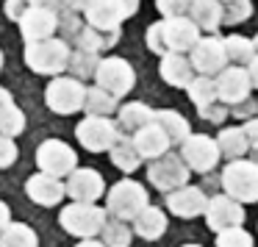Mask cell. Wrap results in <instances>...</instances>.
I'll use <instances>...</instances> for the list:
<instances>
[{"instance_id":"obj_8","label":"cell","mask_w":258,"mask_h":247,"mask_svg":"<svg viewBox=\"0 0 258 247\" xmlns=\"http://www.w3.org/2000/svg\"><path fill=\"white\" fill-rule=\"evenodd\" d=\"M36 164H39V172L53 175V178H67L78 167V153L61 139H45L36 147Z\"/></svg>"},{"instance_id":"obj_25","label":"cell","mask_w":258,"mask_h":247,"mask_svg":"<svg viewBox=\"0 0 258 247\" xmlns=\"http://www.w3.org/2000/svg\"><path fill=\"white\" fill-rule=\"evenodd\" d=\"M134 230H136V236H142V239L156 241V239H161L164 230H167V217H164L161 208L147 206V208H142V211L136 214Z\"/></svg>"},{"instance_id":"obj_17","label":"cell","mask_w":258,"mask_h":247,"mask_svg":"<svg viewBox=\"0 0 258 247\" xmlns=\"http://www.w3.org/2000/svg\"><path fill=\"white\" fill-rule=\"evenodd\" d=\"M20 23V34H23L25 45L28 42H42V39H50L56 36L58 31V17H56V9H39V6H28L25 14L17 20Z\"/></svg>"},{"instance_id":"obj_41","label":"cell","mask_w":258,"mask_h":247,"mask_svg":"<svg viewBox=\"0 0 258 247\" xmlns=\"http://www.w3.org/2000/svg\"><path fill=\"white\" fill-rule=\"evenodd\" d=\"M145 39H147V47H150L156 56H167V50H164V36H161V20L153 23V25H147Z\"/></svg>"},{"instance_id":"obj_40","label":"cell","mask_w":258,"mask_h":247,"mask_svg":"<svg viewBox=\"0 0 258 247\" xmlns=\"http://www.w3.org/2000/svg\"><path fill=\"white\" fill-rule=\"evenodd\" d=\"M197 111H200V117H203V119H208V122H219V125H222V119H228V117H230V108L225 106V103H219V100L208 103V106L197 108Z\"/></svg>"},{"instance_id":"obj_55","label":"cell","mask_w":258,"mask_h":247,"mask_svg":"<svg viewBox=\"0 0 258 247\" xmlns=\"http://www.w3.org/2000/svg\"><path fill=\"white\" fill-rule=\"evenodd\" d=\"M219 3H228V0H219Z\"/></svg>"},{"instance_id":"obj_2","label":"cell","mask_w":258,"mask_h":247,"mask_svg":"<svg viewBox=\"0 0 258 247\" xmlns=\"http://www.w3.org/2000/svg\"><path fill=\"white\" fill-rule=\"evenodd\" d=\"M108 214L106 208L95 206V203H70V206L61 208L58 214V222L67 233L78 236V239H95L103 230Z\"/></svg>"},{"instance_id":"obj_1","label":"cell","mask_w":258,"mask_h":247,"mask_svg":"<svg viewBox=\"0 0 258 247\" xmlns=\"http://www.w3.org/2000/svg\"><path fill=\"white\" fill-rule=\"evenodd\" d=\"M70 45L58 36L42 42H28L25 45V64L34 70L36 75H47V78H56V75L67 73L70 64Z\"/></svg>"},{"instance_id":"obj_16","label":"cell","mask_w":258,"mask_h":247,"mask_svg":"<svg viewBox=\"0 0 258 247\" xmlns=\"http://www.w3.org/2000/svg\"><path fill=\"white\" fill-rule=\"evenodd\" d=\"M67 195L73 197V203H95L106 195V180L97 169L89 167H75L67 175Z\"/></svg>"},{"instance_id":"obj_52","label":"cell","mask_w":258,"mask_h":247,"mask_svg":"<svg viewBox=\"0 0 258 247\" xmlns=\"http://www.w3.org/2000/svg\"><path fill=\"white\" fill-rule=\"evenodd\" d=\"M252 45H255V53H258V34H255V39H252Z\"/></svg>"},{"instance_id":"obj_27","label":"cell","mask_w":258,"mask_h":247,"mask_svg":"<svg viewBox=\"0 0 258 247\" xmlns=\"http://www.w3.org/2000/svg\"><path fill=\"white\" fill-rule=\"evenodd\" d=\"M117 108H119V100L114 95H108L100 86H89L84 95V108L81 111H86V117H111V114H117Z\"/></svg>"},{"instance_id":"obj_54","label":"cell","mask_w":258,"mask_h":247,"mask_svg":"<svg viewBox=\"0 0 258 247\" xmlns=\"http://www.w3.org/2000/svg\"><path fill=\"white\" fill-rule=\"evenodd\" d=\"M183 247H203V244H183Z\"/></svg>"},{"instance_id":"obj_30","label":"cell","mask_w":258,"mask_h":247,"mask_svg":"<svg viewBox=\"0 0 258 247\" xmlns=\"http://www.w3.org/2000/svg\"><path fill=\"white\" fill-rule=\"evenodd\" d=\"M222 42H225V56H228V61H233L236 67L250 64L252 56H255L252 39H247V36H241V34H230V36H225Z\"/></svg>"},{"instance_id":"obj_5","label":"cell","mask_w":258,"mask_h":247,"mask_svg":"<svg viewBox=\"0 0 258 247\" xmlns=\"http://www.w3.org/2000/svg\"><path fill=\"white\" fill-rule=\"evenodd\" d=\"M225 195L236 203H255L258 200V164L255 161H230L222 169Z\"/></svg>"},{"instance_id":"obj_22","label":"cell","mask_w":258,"mask_h":247,"mask_svg":"<svg viewBox=\"0 0 258 247\" xmlns=\"http://www.w3.org/2000/svg\"><path fill=\"white\" fill-rule=\"evenodd\" d=\"M186 17L206 34H217L222 28V3L219 0H191Z\"/></svg>"},{"instance_id":"obj_51","label":"cell","mask_w":258,"mask_h":247,"mask_svg":"<svg viewBox=\"0 0 258 247\" xmlns=\"http://www.w3.org/2000/svg\"><path fill=\"white\" fill-rule=\"evenodd\" d=\"M75 247H103V241H95V239H81Z\"/></svg>"},{"instance_id":"obj_36","label":"cell","mask_w":258,"mask_h":247,"mask_svg":"<svg viewBox=\"0 0 258 247\" xmlns=\"http://www.w3.org/2000/svg\"><path fill=\"white\" fill-rule=\"evenodd\" d=\"M250 17H252L250 0H228V3H222V23L225 25H239Z\"/></svg>"},{"instance_id":"obj_46","label":"cell","mask_w":258,"mask_h":247,"mask_svg":"<svg viewBox=\"0 0 258 247\" xmlns=\"http://www.w3.org/2000/svg\"><path fill=\"white\" fill-rule=\"evenodd\" d=\"M89 6V0H58V9H70V12H84Z\"/></svg>"},{"instance_id":"obj_33","label":"cell","mask_w":258,"mask_h":247,"mask_svg":"<svg viewBox=\"0 0 258 247\" xmlns=\"http://www.w3.org/2000/svg\"><path fill=\"white\" fill-rule=\"evenodd\" d=\"M97 64H100V56H97V53L73 50V53H70V64H67V70L73 73V78H78V81H86L89 75L95 78V70H97Z\"/></svg>"},{"instance_id":"obj_49","label":"cell","mask_w":258,"mask_h":247,"mask_svg":"<svg viewBox=\"0 0 258 247\" xmlns=\"http://www.w3.org/2000/svg\"><path fill=\"white\" fill-rule=\"evenodd\" d=\"M28 6H39V9H58V0H28Z\"/></svg>"},{"instance_id":"obj_39","label":"cell","mask_w":258,"mask_h":247,"mask_svg":"<svg viewBox=\"0 0 258 247\" xmlns=\"http://www.w3.org/2000/svg\"><path fill=\"white\" fill-rule=\"evenodd\" d=\"M189 6H191V0H156V9L161 12L164 20H169V17H186Z\"/></svg>"},{"instance_id":"obj_43","label":"cell","mask_w":258,"mask_h":247,"mask_svg":"<svg viewBox=\"0 0 258 247\" xmlns=\"http://www.w3.org/2000/svg\"><path fill=\"white\" fill-rule=\"evenodd\" d=\"M255 111H258V103L252 100V97H247V100H241V103H236V106H230V117H239V119H252L255 117Z\"/></svg>"},{"instance_id":"obj_4","label":"cell","mask_w":258,"mask_h":247,"mask_svg":"<svg viewBox=\"0 0 258 247\" xmlns=\"http://www.w3.org/2000/svg\"><path fill=\"white\" fill-rule=\"evenodd\" d=\"M139 12V0H89L84 20L95 31H117L128 17Z\"/></svg>"},{"instance_id":"obj_6","label":"cell","mask_w":258,"mask_h":247,"mask_svg":"<svg viewBox=\"0 0 258 247\" xmlns=\"http://www.w3.org/2000/svg\"><path fill=\"white\" fill-rule=\"evenodd\" d=\"M136 84V73L122 56H100V64L95 70V86L106 89L108 95H114L119 100L122 95H128Z\"/></svg>"},{"instance_id":"obj_10","label":"cell","mask_w":258,"mask_h":247,"mask_svg":"<svg viewBox=\"0 0 258 247\" xmlns=\"http://www.w3.org/2000/svg\"><path fill=\"white\" fill-rule=\"evenodd\" d=\"M189 61L195 75H206V78H217L225 67H228V56H225V42L219 36H203L197 45L189 50Z\"/></svg>"},{"instance_id":"obj_48","label":"cell","mask_w":258,"mask_h":247,"mask_svg":"<svg viewBox=\"0 0 258 247\" xmlns=\"http://www.w3.org/2000/svg\"><path fill=\"white\" fill-rule=\"evenodd\" d=\"M12 222V208L6 206V203L0 200V233H3V230H6V225Z\"/></svg>"},{"instance_id":"obj_3","label":"cell","mask_w":258,"mask_h":247,"mask_svg":"<svg viewBox=\"0 0 258 247\" xmlns=\"http://www.w3.org/2000/svg\"><path fill=\"white\" fill-rule=\"evenodd\" d=\"M147 206H150L147 203V189L131 178L114 183L106 192V214H111L114 219H122V222L136 219V214Z\"/></svg>"},{"instance_id":"obj_7","label":"cell","mask_w":258,"mask_h":247,"mask_svg":"<svg viewBox=\"0 0 258 247\" xmlns=\"http://www.w3.org/2000/svg\"><path fill=\"white\" fill-rule=\"evenodd\" d=\"M84 95H86L84 81L73 78V75H56L47 84L45 100L47 108L56 114H78L84 108Z\"/></svg>"},{"instance_id":"obj_15","label":"cell","mask_w":258,"mask_h":247,"mask_svg":"<svg viewBox=\"0 0 258 247\" xmlns=\"http://www.w3.org/2000/svg\"><path fill=\"white\" fill-rule=\"evenodd\" d=\"M206 222L211 230L222 233V230H230V228H241L244 225V206L236 203L233 197L228 195H217L208 200L206 206Z\"/></svg>"},{"instance_id":"obj_47","label":"cell","mask_w":258,"mask_h":247,"mask_svg":"<svg viewBox=\"0 0 258 247\" xmlns=\"http://www.w3.org/2000/svg\"><path fill=\"white\" fill-rule=\"evenodd\" d=\"M247 75H250V84H252V89H258V53L252 56V61L247 64Z\"/></svg>"},{"instance_id":"obj_24","label":"cell","mask_w":258,"mask_h":247,"mask_svg":"<svg viewBox=\"0 0 258 247\" xmlns=\"http://www.w3.org/2000/svg\"><path fill=\"white\" fill-rule=\"evenodd\" d=\"M119 34L122 31H95L89 28V25H81V31L75 34V50H84V53H97L100 56L103 50H108V47H114L119 42Z\"/></svg>"},{"instance_id":"obj_18","label":"cell","mask_w":258,"mask_h":247,"mask_svg":"<svg viewBox=\"0 0 258 247\" xmlns=\"http://www.w3.org/2000/svg\"><path fill=\"white\" fill-rule=\"evenodd\" d=\"M167 206L175 217L180 219H191V217H200L206 214V206H208V197L203 195V189L197 186H180V189H172L167 192Z\"/></svg>"},{"instance_id":"obj_9","label":"cell","mask_w":258,"mask_h":247,"mask_svg":"<svg viewBox=\"0 0 258 247\" xmlns=\"http://www.w3.org/2000/svg\"><path fill=\"white\" fill-rule=\"evenodd\" d=\"M75 136L89 153H108L119 139V125L111 117H84L75 128Z\"/></svg>"},{"instance_id":"obj_29","label":"cell","mask_w":258,"mask_h":247,"mask_svg":"<svg viewBox=\"0 0 258 247\" xmlns=\"http://www.w3.org/2000/svg\"><path fill=\"white\" fill-rule=\"evenodd\" d=\"M217 147H219V156L225 158H244V153L250 150V145H247V136L241 128H222L217 136Z\"/></svg>"},{"instance_id":"obj_44","label":"cell","mask_w":258,"mask_h":247,"mask_svg":"<svg viewBox=\"0 0 258 247\" xmlns=\"http://www.w3.org/2000/svg\"><path fill=\"white\" fill-rule=\"evenodd\" d=\"M28 9V0H6V17L9 20H20Z\"/></svg>"},{"instance_id":"obj_42","label":"cell","mask_w":258,"mask_h":247,"mask_svg":"<svg viewBox=\"0 0 258 247\" xmlns=\"http://www.w3.org/2000/svg\"><path fill=\"white\" fill-rule=\"evenodd\" d=\"M17 161V145L9 136H0V169H9Z\"/></svg>"},{"instance_id":"obj_28","label":"cell","mask_w":258,"mask_h":247,"mask_svg":"<svg viewBox=\"0 0 258 247\" xmlns=\"http://www.w3.org/2000/svg\"><path fill=\"white\" fill-rule=\"evenodd\" d=\"M108 153H111L114 167L122 169V172H134V169H139V164H142V156H139V150H136V145H134V136L119 134V139L111 145Z\"/></svg>"},{"instance_id":"obj_31","label":"cell","mask_w":258,"mask_h":247,"mask_svg":"<svg viewBox=\"0 0 258 247\" xmlns=\"http://www.w3.org/2000/svg\"><path fill=\"white\" fill-rule=\"evenodd\" d=\"M0 247H39V239L25 222H9L0 233Z\"/></svg>"},{"instance_id":"obj_26","label":"cell","mask_w":258,"mask_h":247,"mask_svg":"<svg viewBox=\"0 0 258 247\" xmlns=\"http://www.w3.org/2000/svg\"><path fill=\"white\" fill-rule=\"evenodd\" d=\"M153 114L156 111L147 103H139V100L125 103V106L117 108V125L122 131H128V134H136V131H142L145 125L153 122Z\"/></svg>"},{"instance_id":"obj_11","label":"cell","mask_w":258,"mask_h":247,"mask_svg":"<svg viewBox=\"0 0 258 247\" xmlns=\"http://www.w3.org/2000/svg\"><path fill=\"white\" fill-rule=\"evenodd\" d=\"M147 180L161 192H172L189 183V167L183 164V158L178 153H164L161 158L150 161L147 167Z\"/></svg>"},{"instance_id":"obj_20","label":"cell","mask_w":258,"mask_h":247,"mask_svg":"<svg viewBox=\"0 0 258 247\" xmlns=\"http://www.w3.org/2000/svg\"><path fill=\"white\" fill-rule=\"evenodd\" d=\"M158 73H161L164 84L175 86V89H186L195 78V70H191L189 56L183 53H167L161 56V64H158Z\"/></svg>"},{"instance_id":"obj_19","label":"cell","mask_w":258,"mask_h":247,"mask_svg":"<svg viewBox=\"0 0 258 247\" xmlns=\"http://www.w3.org/2000/svg\"><path fill=\"white\" fill-rule=\"evenodd\" d=\"M25 192L34 203L39 206H58L67 195V186H64L61 178H53V175H45V172H36L28 178L25 183Z\"/></svg>"},{"instance_id":"obj_35","label":"cell","mask_w":258,"mask_h":247,"mask_svg":"<svg viewBox=\"0 0 258 247\" xmlns=\"http://www.w3.org/2000/svg\"><path fill=\"white\" fill-rule=\"evenodd\" d=\"M100 236H103V247H128L131 244V228L122 219H106Z\"/></svg>"},{"instance_id":"obj_14","label":"cell","mask_w":258,"mask_h":247,"mask_svg":"<svg viewBox=\"0 0 258 247\" xmlns=\"http://www.w3.org/2000/svg\"><path fill=\"white\" fill-rule=\"evenodd\" d=\"M161 36H164V50L167 53L189 56V50L200 39V28L189 17H169V20H161Z\"/></svg>"},{"instance_id":"obj_34","label":"cell","mask_w":258,"mask_h":247,"mask_svg":"<svg viewBox=\"0 0 258 247\" xmlns=\"http://www.w3.org/2000/svg\"><path fill=\"white\" fill-rule=\"evenodd\" d=\"M25 128V114L23 108H17V103H9V106L0 108V136H20Z\"/></svg>"},{"instance_id":"obj_13","label":"cell","mask_w":258,"mask_h":247,"mask_svg":"<svg viewBox=\"0 0 258 247\" xmlns=\"http://www.w3.org/2000/svg\"><path fill=\"white\" fill-rule=\"evenodd\" d=\"M214 86H217V100L225 103V106H236V103L247 100L252 95V84L250 75H247L244 67H225L222 73L214 78Z\"/></svg>"},{"instance_id":"obj_53","label":"cell","mask_w":258,"mask_h":247,"mask_svg":"<svg viewBox=\"0 0 258 247\" xmlns=\"http://www.w3.org/2000/svg\"><path fill=\"white\" fill-rule=\"evenodd\" d=\"M0 70H3V53H0Z\"/></svg>"},{"instance_id":"obj_21","label":"cell","mask_w":258,"mask_h":247,"mask_svg":"<svg viewBox=\"0 0 258 247\" xmlns=\"http://www.w3.org/2000/svg\"><path fill=\"white\" fill-rule=\"evenodd\" d=\"M134 145H136V150H139V156L150 158V161H156V158L164 156V153H169V139L156 122H150V125H145L142 131H136Z\"/></svg>"},{"instance_id":"obj_38","label":"cell","mask_w":258,"mask_h":247,"mask_svg":"<svg viewBox=\"0 0 258 247\" xmlns=\"http://www.w3.org/2000/svg\"><path fill=\"white\" fill-rule=\"evenodd\" d=\"M217 247H252V236L244 228H230L217 233Z\"/></svg>"},{"instance_id":"obj_23","label":"cell","mask_w":258,"mask_h":247,"mask_svg":"<svg viewBox=\"0 0 258 247\" xmlns=\"http://www.w3.org/2000/svg\"><path fill=\"white\" fill-rule=\"evenodd\" d=\"M153 122L167 134L169 145H183V142L191 136L189 119H186L180 111H172V108H158V111L153 114Z\"/></svg>"},{"instance_id":"obj_50","label":"cell","mask_w":258,"mask_h":247,"mask_svg":"<svg viewBox=\"0 0 258 247\" xmlns=\"http://www.w3.org/2000/svg\"><path fill=\"white\" fill-rule=\"evenodd\" d=\"M9 103H14L12 92H9V89H3V86H0V108H3V106H9Z\"/></svg>"},{"instance_id":"obj_45","label":"cell","mask_w":258,"mask_h":247,"mask_svg":"<svg viewBox=\"0 0 258 247\" xmlns=\"http://www.w3.org/2000/svg\"><path fill=\"white\" fill-rule=\"evenodd\" d=\"M241 131H244V136H247V145H250L252 150H258V117L247 119Z\"/></svg>"},{"instance_id":"obj_37","label":"cell","mask_w":258,"mask_h":247,"mask_svg":"<svg viewBox=\"0 0 258 247\" xmlns=\"http://www.w3.org/2000/svg\"><path fill=\"white\" fill-rule=\"evenodd\" d=\"M56 17H58V31H56V34H61L58 39L73 42L75 34L81 31V17H78V12H70V9H56Z\"/></svg>"},{"instance_id":"obj_12","label":"cell","mask_w":258,"mask_h":247,"mask_svg":"<svg viewBox=\"0 0 258 247\" xmlns=\"http://www.w3.org/2000/svg\"><path fill=\"white\" fill-rule=\"evenodd\" d=\"M180 158L189 167V172H211L219 161V147L214 136L206 134H191L180 145Z\"/></svg>"},{"instance_id":"obj_32","label":"cell","mask_w":258,"mask_h":247,"mask_svg":"<svg viewBox=\"0 0 258 247\" xmlns=\"http://www.w3.org/2000/svg\"><path fill=\"white\" fill-rule=\"evenodd\" d=\"M189 92V100L195 103V108H203L208 103L217 100V86H214V78H206V75H195L191 84L186 86Z\"/></svg>"}]
</instances>
